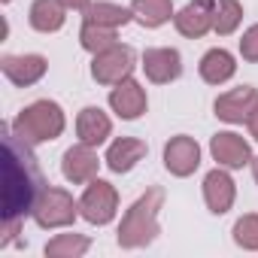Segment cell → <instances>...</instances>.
I'll list each match as a JSON object with an SVG mask.
<instances>
[{
    "label": "cell",
    "instance_id": "12",
    "mask_svg": "<svg viewBox=\"0 0 258 258\" xmlns=\"http://www.w3.org/2000/svg\"><path fill=\"white\" fill-rule=\"evenodd\" d=\"M210 152H213V158L219 161V167H231V170H237V167H243V164L252 161L249 143H246L240 134H234V131L216 134V137L210 140Z\"/></svg>",
    "mask_w": 258,
    "mask_h": 258
},
{
    "label": "cell",
    "instance_id": "1",
    "mask_svg": "<svg viewBox=\"0 0 258 258\" xmlns=\"http://www.w3.org/2000/svg\"><path fill=\"white\" fill-rule=\"evenodd\" d=\"M46 188L43 170L13 124H4V222H22L34 213L40 191Z\"/></svg>",
    "mask_w": 258,
    "mask_h": 258
},
{
    "label": "cell",
    "instance_id": "20",
    "mask_svg": "<svg viewBox=\"0 0 258 258\" xmlns=\"http://www.w3.org/2000/svg\"><path fill=\"white\" fill-rule=\"evenodd\" d=\"M134 19L131 7H118V4H106V0H97V4H91L85 10V22H94V25H103V28H124L127 22Z\"/></svg>",
    "mask_w": 258,
    "mask_h": 258
},
{
    "label": "cell",
    "instance_id": "8",
    "mask_svg": "<svg viewBox=\"0 0 258 258\" xmlns=\"http://www.w3.org/2000/svg\"><path fill=\"white\" fill-rule=\"evenodd\" d=\"M146 88L137 82V79H121V82H115L112 85V91H109V106L115 109V115L118 118H140L143 112H146Z\"/></svg>",
    "mask_w": 258,
    "mask_h": 258
},
{
    "label": "cell",
    "instance_id": "22",
    "mask_svg": "<svg viewBox=\"0 0 258 258\" xmlns=\"http://www.w3.org/2000/svg\"><path fill=\"white\" fill-rule=\"evenodd\" d=\"M91 249V240L82 234H58L55 240L46 243V258H79Z\"/></svg>",
    "mask_w": 258,
    "mask_h": 258
},
{
    "label": "cell",
    "instance_id": "9",
    "mask_svg": "<svg viewBox=\"0 0 258 258\" xmlns=\"http://www.w3.org/2000/svg\"><path fill=\"white\" fill-rule=\"evenodd\" d=\"M46 58L43 55H4L0 58V70H4V76L19 85V88H28L34 82H40L46 76Z\"/></svg>",
    "mask_w": 258,
    "mask_h": 258
},
{
    "label": "cell",
    "instance_id": "23",
    "mask_svg": "<svg viewBox=\"0 0 258 258\" xmlns=\"http://www.w3.org/2000/svg\"><path fill=\"white\" fill-rule=\"evenodd\" d=\"M79 43L85 52L97 55L109 46H115V28H103V25H94V22H82V31H79Z\"/></svg>",
    "mask_w": 258,
    "mask_h": 258
},
{
    "label": "cell",
    "instance_id": "16",
    "mask_svg": "<svg viewBox=\"0 0 258 258\" xmlns=\"http://www.w3.org/2000/svg\"><path fill=\"white\" fill-rule=\"evenodd\" d=\"M149 149H146V143L143 140H137V137H118L109 149H106V167L112 170V173H127V170H134V164L137 161H143V155H146Z\"/></svg>",
    "mask_w": 258,
    "mask_h": 258
},
{
    "label": "cell",
    "instance_id": "7",
    "mask_svg": "<svg viewBox=\"0 0 258 258\" xmlns=\"http://www.w3.org/2000/svg\"><path fill=\"white\" fill-rule=\"evenodd\" d=\"M213 22H216V0H191L185 4L176 16H173V25L182 37H204L207 31H213Z\"/></svg>",
    "mask_w": 258,
    "mask_h": 258
},
{
    "label": "cell",
    "instance_id": "19",
    "mask_svg": "<svg viewBox=\"0 0 258 258\" xmlns=\"http://www.w3.org/2000/svg\"><path fill=\"white\" fill-rule=\"evenodd\" d=\"M237 64H234V55L225 52V49H210L204 58H201V79L210 82V85H222L234 76Z\"/></svg>",
    "mask_w": 258,
    "mask_h": 258
},
{
    "label": "cell",
    "instance_id": "17",
    "mask_svg": "<svg viewBox=\"0 0 258 258\" xmlns=\"http://www.w3.org/2000/svg\"><path fill=\"white\" fill-rule=\"evenodd\" d=\"M109 134H112V121L106 118V112L100 106H85L79 112V118H76V137H79V143L100 146Z\"/></svg>",
    "mask_w": 258,
    "mask_h": 258
},
{
    "label": "cell",
    "instance_id": "10",
    "mask_svg": "<svg viewBox=\"0 0 258 258\" xmlns=\"http://www.w3.org/2000/svg\"><path fill=\"white\" fill-rule=\"evenodd\" d=\"M198 164H201V146L195 143V137L179 134L164 146V167L173 176H191Z\"/></svg>",
    "mask_w": 258,
    "mask_h": 258
},
{
    "label": "cell",
    "instance_id": "25",
    "mask_svg": "<svg viewBox=\"0 0 258 258\" xmlns=\"http://www.w3.org/2000/svg\"><path fill=\"white\" fill-rule=\"evenodd\" d=\"M234 240L243 249H258V216L246 213L234 222Z\"/></svg>",
    "mask_w": 258,
    "mask_h": 258
},
{
    "label": "cell",
    "instance_id": "15",
    "mask_svg": "<svg viewBox=\"0 0 258 258\" xmlns=\"http://www.w3.org/2000/svg\"><path fill=\"white\" fill-rule=\"evenodd\" d=\"M204 201H207L210 213H216V216H222L234 207V179L222 167H216L204 176Z\"/></svg>",
    "mask_w": 258,
    "mask_h": 258
},
{
    "label": "cell",
    "instance_id": "24",
    "mask_svg": "<svg viewBox=\"0 0 258 258\" xmlns=\"http://www.w3.org/2000/svg\"><path fill=\"white\" fill-rule=\"evenodd\" d=\"M243 19V7H240V0H216V22H213V31L219 37H228L237 31Z\"/></svg>",
    "mask_w": 258,
    "mask_h": 258
},
{
    "label": "cell",
    "instance_id": "18",
    "mask_svg": "<svg viewBox=\"0 0 258 258\" xmlns=\"http://www.w3.org/2000/svg\"><path fill=\"white\" fill-rule=\"evenodd\" d=\"M67 7L61 0H34L31 4V28L40 34H55L64 28V16Z\"/></svg>",
    "mask_w": 258,
    "mask_h": 258
},
{
    "label": "cell",
    "instance_id": "6",
    "mask_svg": "<svg viewBox=\"0 0 258 258\" xmlns=\"http://www.w3.org/2000/svg\"><path fill=\"white\" fill-rule=\"evenodd\" d=\"M131 70H134V49L121 46V43L97 52L94 61H91V76L100 85H115V82L131 76Z\"/></svg>",
    "mask_w": 258,
    "mask_h": 258
},
{
    "label": "cell",
    "instance_id": "21",
    "mask_svg": "<svg viewBox=\"0 0 258 258\" xmlns=\"http://www.w3.org/2000/svg\"><path fill=\"white\" fill-rule=\"evenodd\" d=\"M131 13H134V19L143 28H161L164 22H170L173 4H170V0H134Z\"/></svg>",
    "mask_w": 258,
    "mask_h": 258
},
{
    "label": "cell",
    "instance_id": "29",
    "mask_svg": "<svg viewBox=\"0 0 258 258\" xmlns=\"http://www.w3.org/2000/svg\"><path fill=\"white\" fill-rule=\"evenodd\" d=\"M252 176H255V182H258V158H252Z\"/></svg>",
    "mask_w": 258,
    "mask_h": 258
},
{
    "label": "cell",
    "instance_id": "14",
    "mask_svg": "<svg viewBox=\"0 0 258 258\" xmlns=\"http://www.w3.org/2000/svg\"><path fill=\"white\" fill-rule=\"evenodd\" d=\"M143 70L155 85H167V82L179 79L182 58L176 49H146L143 52Z\"/></svg>",
    "mask_w": 258,
    "mask_h": 258
},
{
    "label": "cell",
    "instance_id": "30",
    "mask_svg": "<svg viewBox=\"0 0 258 258\" xmlns=\"http://www.w3.org/2000/svg\"><path fill=\"white\" fill-rule=\"evenodd\" d=\"M4 4H10V0H4Z\"/></svg>",
    "mask_w": 258,
    "mask_h": 258
},
{
    "label": "cell",
    "instance_id": "3",
    "mask_svg": "<svg viewBox=\"0 0 258 258\" xmlns=\"http://www.w3.org/2000/svg\"><path fill=\"white\" fill-rule=\"evenodd\" d=\"M13 131L37 146V143H49V140H58L64 134V109L55 103V100H37L31 106H25L16 121H13Z\"/></svg>",
    "mask_w": 258,
    "mask_h": 258
},
{
    "label": "cell",
    "instance_id": "5",
    "mask_svg": "<svg viewBox=\"0 0 258 258\" xmlns=\"http://www.w3.org/2000/svg\"><path fill=\"white\" fill-rule=\"evenodd\" d=\"M115 210H118V191L109 182L94 176L79 198V216L91 225H106V222H112Z\"/></svg>",
    "mask_w": 258,
    "mask_h": 258
},
{
    "label": "cell",
    "instance_id": "27",
    "mask_svg": "<svg viewBox=\"0 0 258 258\" xmlns=\"http://www.w3.org/2000/svg\"><path fill=\"white\" fill-rule=\"evenodd\" d=\"M246 127H249V134H252V140H258V106L249 112V118H246Z\"/></svg>",
    "mask_w": 258,
    "mask_h": 258
},
{
    "label": "cell",
    "instance_id": "2",
    "mask_svg": "<svg viewBox=\"0 0 258 258\" xmlns=\"http://www.w3.org/2000/svg\"><path fill=\"white\" fill-rule=\"evenodd\" d=\"M161 204H164V188H149L146 195H140L131 204V210L124 213V219L118 225V246L121 249H140L158 237Z\"/></svg>",
    "mask_w": 258,
    "mask_h": 258
},
{
    "label": "cell",
    "instance_id": "26",
    "mask_svg": "<svg viewBox=\"0 0 258 258\" xmlns=\"http://www.w3.org/2000/svg\"><path fill=\"white\" fill-rule=\"evenodd\" d=\"M240 55H243V61L258 64V25H252V28L243 34V40H240Z\"/></svg>",
    "mask_w": 258,
    "mask_h": 258
},
{
    "label": "cell",
    "instance_id": "28",
    "mask_svg": "<svg viewBox=\"0 0 258 258\" xmlns=\"http://www.w3.org/2000/svg\"><path fill=\"white\" fill-rule=\"evenodd\" d=\"M61 4H64L67 10H76V13H85V10L91 7V0H61Z\"/></svg>",
    "mask_w": 258,
    "mask_h": 258
},
{
    "label": "cell",
    "instance_id": "4",
    "mask_svg": "<svg viewBox=\"0 0 258 258\" xmlns=\"http://www.w3.org/2000/svg\"><path fill=\"white\" fill-rule=\"evenodd\" d=\"M76 213H79V204L73 201L70 191L55 188V185H46L40 191L37 207H34L31 216H34V222L40 228H67V225H73Z\"/></svg>",
    "mask_w": 258,
    "mask_h": 258
},
{
    "label": "cell",
    "instance_id": "11",
    "mask_svg": "<svg viewBox=\"0 0 258 258\" xmlns=\"http://www.w3.org/2000/svg\"><path fill=\"white\" fill-rule=\"evenodd\" d=\"M255 106H258V91L252 85H240V88H231L222 97H216V115L231 124L246 121Z\"/></svg>",
    "mask_w": 258,
    "mask_h": 258
},
{
    "label": "cell",
    "instance_id": "13",
    "mask_svg": "<svg viewBox=\"0 0 258 258\" xmlns=\"http://www.w3.org/2000/svg\"><path fill=\"white\" fill-rule=\"evenodd\" d=\"M97 167H100V158H97L94 146H88V143L70 146V149L64 152V161H61V170H64V176H67L73 185L91 182V179L97 176Z\"/></svg>",
    "mask_w": 258,
    "mask_h": 258
}]
</instances>
